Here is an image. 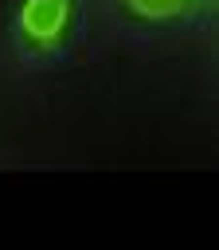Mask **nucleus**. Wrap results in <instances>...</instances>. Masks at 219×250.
<instances>
[{
    "label": "nucleus",
    "mask_w": 219,
    "mask_h": 250,
    "mask_svg": "<svg viewBox=\"0 0 219 250\" xmlns=\"http://www.w3.org/2000/svg\"><path fill=\"white\" fill-rule=\"evenodd\" d=\"M70 0H27L23 4V31L39 43H51L66 23Z\"/></svg>",
    "instance_id": "f257e3e1"
},
{
    "label": "nucleus",
    "mask_w": 219,
    "mask_h": 250,
    "mask_svg": "<svg viewBox=\"0 0 219 250\" xmlns=\"http://www.w3.org/2000/svg\"><path fill=\"white\" fill-rule=\"evenodd\" d=\"M141 16H153V20H160V16H176L188 0H129Z\"/></svg>",
    "instance_id": "f03ea898"
}]
</instances>
